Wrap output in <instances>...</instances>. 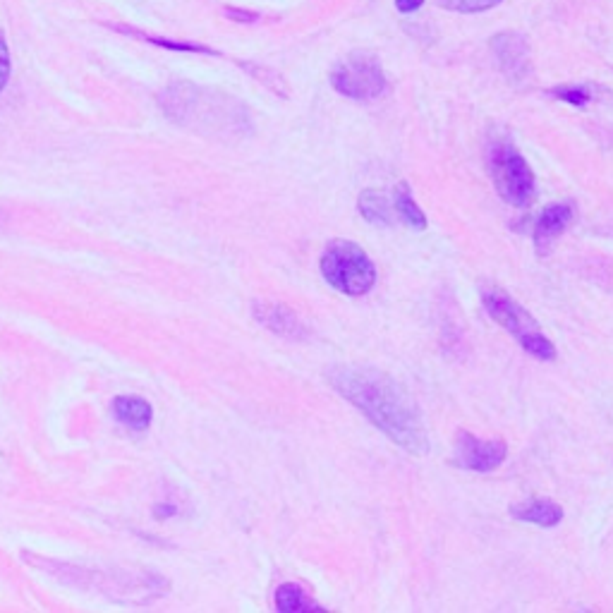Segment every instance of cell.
Segmentation results:
<instances>
[{
  "instance_id": "6da1fadb",
  "label": "cell",
  "mask_w": 613,
  "mask_h": 613,
  "mask_svg": "<svg viewBox=\"0 0 613 613\" xmlns=\"http://www.w3.org/2000/svg\"><path fill=\"white\" fill-rule=\"evenodd\" d=\"M326 379L388 439L415 455L427 453L429 439L420 412L391 376L376 372V369L341 364V367L329 369Z\"/></svg>"
},
{
  "instance_id": "7a4b0ae2",
  "label": "cell",
  "mask_w": 613,
  "mask_h": 613,
  "mask_svg": "<svg viewBox=\"0 0 613 613\" xmlns=\"http://www.w3.org/2000/svg\"><path fill=\"white\" fill-rule=\"evenodd\" d=\"M159 103L168 118L197 132H242V123L247 120L245 108L228 94H214L190 82L171 84L161 91Z\"/></svg>"
},
{
  "instance_id": "3957f363",
  "label": "cell",
  "mask_w": 613,
  "mask_h": 613,
  "mask_svg": "<svg viewBox=\"0 0 613 613\" xmlns=\"http://www.w3.org/2000/svg\"><path fill=\"white\" fill-rule=\"evenodd\" d=\"M482 302L484 309L489 312V317L511 333L515 341L523 345L532 357L544 362L556 360L554 343L544 336L532 314L525 312V307H520L511 295L503 293L496 285H489V288L482 290Z\"/></svg>"
},
{
  "instance_id": "277c9868",
  "label": "cell",
  "mask_w": 613,
  "mask_h": 613,
  "mask_svg": "<svg viewBox=\"0 0 613 613\" xmlns=\"http://www.w3.org/2000/svg\"><path fill=\"white\" fill-rule=\"evenodd\" d=\"M321 276L338 293L352 297L369 293L376 283L374 262L360 245L348 240L329 242L321 257Z\"/></svg>"
},
{
  "instance_id": "5b68a950",
  "label": "cell",
  "mask_w": 613,
  "mask_h": 613,
  "mask_svg": "<svg viewBox=\"0 0 613 613\" xmlns=\"http://www.w3.org/2000/svg\"><path fill=\"white\" fill-rule=\"evenodd\" d=\"M489 171L494 180L496 192L501 194L503 202L518 209H527L534 202L537 185H534L532 168L527 166L511 139H496L489 147Z\"/></svg>"
},
{
  "instance_id": "8992f818",
  "label": "cell",
  "mask_w": 613,
  "mask_h": 613,
  "mask_svg": "<svg viewBox=\"0 0 613 613\" xmlns=\"http://www.w3.org/2000/svg\"><path fill=\"white\" fill-rule=\"evenodd\" d=\"M331 87L345 99L372 101L384 94L386 75L379 58L369 51L348 53L336 68L331 70Z\"/></svg>"
},
{
  "instance_id": "52a82bcc",
  "label": "cell",
  "mask_w": 613,
  "mask_h": 613,
  "mask_svg": "<svg viewBox=\"0 0 613 613\" xmlns=\"http://www.w3.org/2000/svg\"><path fill=\"white\" fill-rule=\"evenodd\" d=\"M508 446L501 439H479L475 434L460 432L455 436L453 463L463 470L491 472L506 460Z\"/></svg>"
},
{
  "instance_id": "ba28073f",
  "label": "cell",
  "mask_w": 613,
  "mask_h": 613,
  "mask_svg": "<svg viewBox=\"0 0 613 613\" xmlns=\"http://www.w3.org/2000/svg\"><path fill=\"white\" fill-rule=\"evenodd\" d=\"M503 75L520 82L530 75V44L523 34L518 32H501L489 41Z\"/></svg>"
},
{
  "instance_id": "9c48e42d",
  "label": "cell",
  "mask_w": 613,
  "mask_h": 613,
  "mask_svg": "<svg viewBox=\"0 0 613 613\" xmlns=\"http://www.w3.org/2000/svg\"><path fill=\"white\" fill-rule=\"evenodd\" d=\"M252 312L259 324L278 336L290 338V341H305L307 338V326L290 307L276 305V302H254Z\"/></svg>"
},
{
  "instance_id": "30bf717a",
  "label": "cell",
  "mask_w": 613,
  "mask_h": 613,
  "mask_svg": "<svg viewBox=\"0 0 613 613\" xmlns=\"http://www.w3.org/2000/svg\"><path fill=\"white\" fill-rule=\"evenodd\" d=\"M573 223V206L570 204H554L539 216L537 226H534V247L539 252H546L558 235Z\"/></svg>"
},
{
  "instance_id": "8fae6325",
  "label": "cell",
  "mask_w": 613,
  "mask_h": 613,
  "mask_svg": "<svg viewBox=\"0 0 613 613\" xmlns=\"http://www.w3.org/2000/svg\"><path fill=\"white\" fill-rule=\"evenodd\" d=\"M115 420L123 422L127 429H135V432H144L151 427L154 420V408L139 396H118L111 405Z\"/></svg>"
},
{
  "instance_id": "7c38bea8",
  "label": "cell",
  "mask_w": 613,
  "mask_h": 613,
  "mask_svg": "<svg viewBox=\"0 0 613 613\" xmlns=\"http://www.w3.org/2000/svg\"><path fill=\"white\" fill-rule=\"evenodd\" d=\"M113 32L132 36V39H142L147 41V44L161 46L166 48V51H175V53H202V56H221V53L214 51L211 46L204 44H192V41H178V39H166V36H156V34H147L144 29L130 27V24H111Z\"/></svg>"
},
{
  "instance_id": "4fadbf2b",
  "label": "cell",
  "mask_w": 613,
  "mask_h": 613,
  "mask_svg": "<svg viewBox=\"0 0 613 613\" xmlns=\"http://www.w3.org/2000/svg\"><path fill=\"white\" fill-rule=\"evenodd\" d=\"M511 513L515 520H523V523H532L539 527H554L561 523V518H563L561 506L554 501H546V499L518 503V506L511 508Z\"/></svg>"
},
{
  "instance_id": "5bb4252c",
  "label": "cell",
  "mask_w": 613,
  "mask_h": 613,
  "mask_svg": "<svg viewBox=\"0 0 613 613\" xmlns=\"http://www.w3.org/2000/svg\"><path fill=\"white\" fill-rule=\"evenodd\" d=\"M360 214L364 221L374 223V226H393L396 223V209H393V199L379 190H364L360 194Z\"/></svg>"
},
{
  "instance_id": "9a60e30c",
  "label": "cell",
  "mask_w": 613,
  "mask_h": 613,
  "mask_svg": "<svg viewBox=\"0 0 613 613\" xmlns=\"http://www.w3.org/2000/svg\"><path fill=\"white\" fill-rule=\"evenodd\" d=\"M391 199H393V209H396V214L400 216V221H403L405 226H410L412 230L427 228V218H424L422 209L417 206L415 199H412L408 182H398L396 190H393L391 194Z\"/></svg>"
},
{
  "instance_id": "2e32d148",
  "label": "cell",
  "mask_w": 613,
  "mask_h": 613,
  "mask_svg": "<svg viewBox=\"0 0 613 613\" xmlns=\"http://www.w3.org/2000/svg\"><path fill=\"white\" fill-rule=\"evenodd\" d=\"M276 609L281 613H300V611H314L319 604L309 599V594L302 590L295 582H285L276 590Z\"/></svg>"
},
{
  "instance_id": "e0dca14e",
  "label": "cell",
  "mask_w": 613,
  "mask_h": 613,
  "mask_svg": "<svg viewBox=\"0 0 613 613\" xmlns=\"http://www.w3.org/2000/svg\"><path fill=\"white\" fill-rule=\"evenodd\" d=\"M238 65H240L242 70L250 72L254 80L262 82L264 87H269L273 94L283 96V99H285V96H288V87H285L283 77L278 75V72H273V70L266 68V65H257V63H238Z\"/></svg>"
},
{
  "instance_id": "ac0fdd59",
  "label": "cell",
  "mask_w": 613,
  "mask_h": 613,
  "mask_svg": "<svg viewBox=\"0 0 613 613\" xmlns=\"http://www.w3.org/2000/svg\"><path fill=\"white\" fill-rule=\"evenodd\" d=\"M436 5L443 10L451 12H463V15H475V12H487L496 5H501L503 0H434Z\"/></svg>"
},
{
  "instance_id": "d6986e66",
  "label": "cell",
  "mask_w": 613,
  "mask_h": 613,
  "mask_svg": "<svg viewBox=\"0 0 613 613\" xmlns=\"http://www.w3.org/2000/svg\"><path fill=\"white\" fill-rule=\"evenodd\" d=\"M551 96L558 101H566L570 106H587L590 103V89L582 87V84H561V87H554L549 91Z\"/></svg>"
},
{
  "instance_id": "ffe728a7",
  "label": "cell",
  "mask_w": 613,
  "mask_h": 613,
  "mask_svg": "<svg viewBox=\"0 0 613 613\" xmlns=\"http://www.w3.org/2000/svg\"><path fill=\"white\" fill-rule=\"evenodd\" d=\"M10 72H12L10 48H8V41H5V32L0 29V94H3V89L8 87Z\"/></svg>"
},
{
  "instance_id": "44dd1931",
  "label": "cell",
  "mask_w": 613,
  "mask_h": 613,
  "mask_svg": "<svg viewBox=\"0 0 613 613\" xmlns=\"http://www.w3.org/2000/svg\"><path fill=\"white\" fill-rule=\"evenodd\" d=\"M226 12V17L228 20H233V22H240V24H252V22H257L259 17V12H252V10H242V8H226L223 10Z\"/></svg>"
},
{
  "instance_id": "7402d4cb",
  "label": "cell",
  "mask_w": 613,
  "mask_h": 613,
  "mask_svg": "<svg viewBox=\"0 0 613 613\" xmlns=\"http://www.w3.org/2000/svg\"><path fill=\"white\" fill-rule=\"evenodd\" d=\"M424 5V0H396V8L403 15H410V12H417Z\"/></svg>"
},
{
  "instance_id": "603a6c76",
  "label": "cell",
  "mask_w": 613,
  "mask_h": 613,
  "mask_svg": "<svg viewBox=\"0 0 613 613\" xmlns=\"http://www.w3.org/2000/svg\"><path fill=\"white\" fill-rule=\"evenodd\" d=\"M178 513V508L173 506V503H161V506H156L154 508V515L159 520H166V518H171V515H175Z\"/></svg>"
}]
</instances>
